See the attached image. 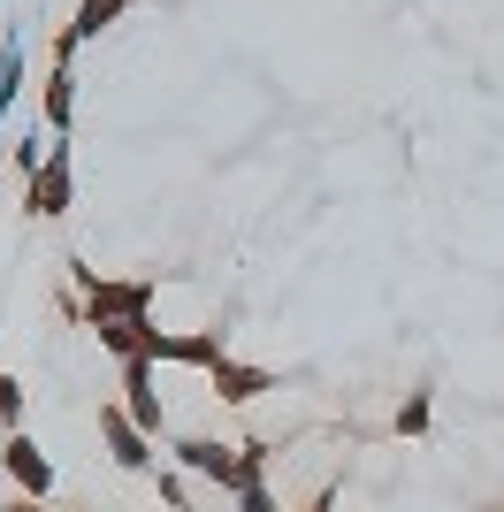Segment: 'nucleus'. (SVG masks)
<instances>
[{
    "label": "nucleus",
    "instance_id": "obj_1",
    "mask_svg": "<svg viewBox=\"0 0 504 512\" xmlns=\"http://www.w3.org/2000/svg\"><path fill=\"white\" fill-rule=\"evenodd\" d=\"M77 276H84V306H92V321H146V306H153L146 283H100L92 268H77Z\"/></svg>",
    "mask_w": 504,
    "mask_h": 512
},
{
    "label": "nucleus",
    "instance_id": "obj_2",
    "mask_svg": "<svg viewBox=\"0 0 504 512\" xmlns=\"http://www.w3.org/2000/svg\"><path fill=\"white\" fill-rule=\"evenodd\" d=\"M23 207H31V222H39V214H62V207H69V138H54V146H46V161H39V176H31Z\"/></svg>",
    "mask_w": 504,
    "mask_h": 512
},
{
    "label": "nucleus",
    "instance_id": "obj_3",
    "mask_svg": "<svg viewBox=\"0 0 504 512\" xmlns=\"http://www.w3.org/2000/svg\"><path fill=\"white\" fill-rule=\"evenodd\" d=\"M0 467L23 482V497H46V490H54V467H46V451L31 444V436H8V444H0Z\"/></svg>",
    "mask_w": 504,
    "mask_h": 512
},
{
    "label": "nucleus",
    "instance_id": "obj_4",
    "mask_svg": "<svg viewBox=\"0 0 504 512\" xmlns=\"http://www.w3.org/2000/svg\"><path fill=\"white\" fill-rule=\"evenodd\" d=\"M100 428H107V444H115V459H123V467H138V474L153 467V436L130 421L123 406H107V413H100Z\"/></svg>",
    "mask_w": 504,
    "mask_h": 512
},
{
    "label": "nucleus",
    "instance_id": "obj_5",
    "mask_svg": "<svg viewBox=\"0 0 504 512\" xmlns=\"http://www.w3.org/2000/svg\"><path fill=\"white\" fill-rule=\"evenodd\" d=\"M69 54L77 46H54V77H46V138H69V107H77V77H69Z\"/></svg>",
    "mask_w": 504,
    "mask_h": 512
},
{
    "label": "nucleus",
    "instance_id": "obj_6",
    "mask_svg": "<svg viewBox=\"0 0 504 512\" xmlns=\"http://www.w3.org/2000/svg\"><path fill=\"white\" fill-rule=\"evenodd\" d=\"M207 383H214V398H230V406H252V398L268 390V375H260V367H237V360H214V367H207Z\"/></svg>",
    "mask_w": 504,
    "mask_h": 512
},
{
    "label": "nucleus",
    "instance_id": "obj_7",
    "mask_svg": "<svg viewBox=\"0 0 504 512\" xmlns=\"http://www.w3.org/2000/svg\"><path fill=\"white\" fill-rule=\"evenodd\" d=\"M16 92H23V31H8L0 39V130L16 115Z\"/></svg>",
    "mask_w": 504,
    "mask_h": 512
},
{
    "label": "nucleus",
    "instance_id": "obj_8",
    "mask_svg": "<svg viewBox=\"0 0 504 512\" xmlns=\"http://www.w3.org/2000/svg\"><path fill=\"white\" fill-rule=\"evenodd\" d=\"M115 8H123V0H84V8H77V23H69V39H62V46H84V39H100V23L115 16Z\"/></svg>",
    "mask_w": 504,
    "mask_h": 512
},
{
    "label": "nucleus",
    "instance_id": "obj_9",
    "mask_svg": "<svg viewBox=\"0 0 504 512\" xmlns=\"http://www.w3.org/2000/svg\"><path fill=\"white\" fill-rule=\"evenodd\" d=\"M16 421H23V383L0 375V436H16Z\"/></svg>",
    "mask_w": 504,
    "mask_h": 512
},
{
    "label": "nucleus",
    "instance_id": "obj_10",
    "mask_svg": "<svg viewBox=\"0 0 504 512\" xmlns=\"http://www.w3.org/2000/svg\"><path fill=\"white\" fill-rule=\"evenodd\" d=\"M420 428H428V390H413L405 413H398V436H420Z\"/></svg>",
    "mask_w": 504,
    "mask_h": 512
},
{
    "label": "nucleus",
    "instance_id": "obj_11",
    "mask_svg": "<svg viewBox=\"0 0 504 512\" xmlns=\"http://www.w3.org/2000/svg\"><path fill=\"white\" fill-rule=\"evenodd\" d=\"M237 505L245 512H275V497H268V482H252V490H237Z\"/></svg>",
    "mask_w": 504,
    "mask_h": 512
}]
</instances>
